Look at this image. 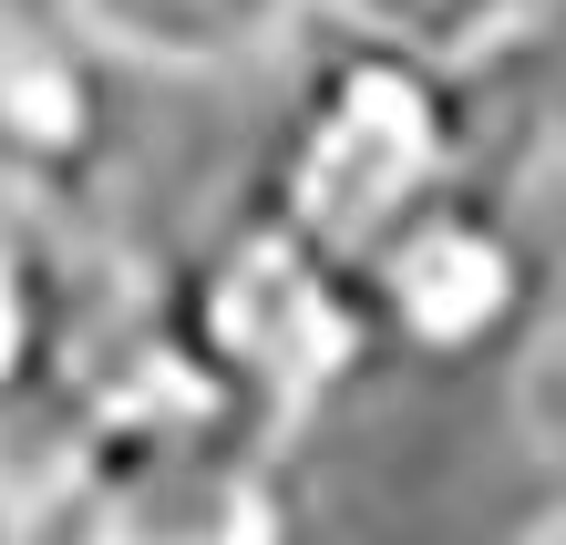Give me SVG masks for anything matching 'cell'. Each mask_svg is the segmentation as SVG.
<instances>
[{"mask_svg":"<svg viewBox=\"0 0 566 545\" xmlns=\"http://www.w3.org/2000/svg\"><path fill=\"white\" fill-rule=\"evenodd\" d=\"M11 525L21 545H319V494L298 442L238 422L135 298L124 350L31 463Z\"/></svg>","mask_w":566,"mask_h":545,"instance_id":"cell-1","label":"cell"},{"mask_svg":"<svg viewBox=\"0 0 566 545\" xmlns=\"http://www.w3.org/2000/svg\"><path fill=\"white\" fill-rule=\"evenodd\" d=\"M145 329L238 422L298 442V453H310V432L340 401L391 381L350 258L310 248L298 227H279L248 196H227L207 217V237H186L176 258L145 268Z\"/></svg>","mask_w":566,"mask_h":545,"instance_id":"cell-2","label":"cell"},{"mask_svg":"<svg viewBox=\"0 0 566 545\" xmlns=\"http://www.w3.org/2000/svg\"><path fill=\"white\" fill-rule=\"evenodd\" d=\"M453 176H484L474 73H443V62H412L391 42L329 31L319 52H298L289 104H279L238 196L269 207L279 227H298L310 248L360 258L402 207H422Z\"/></svg>","mask_w":566,"mask_h":545,"instance_id":"cell-3","label":"cell"},{"mask_svg":"<svg viewBox=\"0 0 566 545\" xmlns=\"http://www.w3.org/2000/svg\"><path fill=\"white\" fill-rule=\"evenodd\" d=\"M371 339L391 381H474L515 370V350L546 329V248L505 207L494 176H453L422 207H402L350 258Z\"/></svg>","mask_w":566,"mask_h":545,"instance_id":"cell-4","label":"cell"},{"mask_svg":"<svg viewBox=\"0 0 566 545\" xmlns=\"http://www.w3.org/2000/svg\"><path fill=\"white\" fill-rule=\"evenodd\" d=\"M145 279L114 268V227L42 217L0 196V504L31 484L73 401L135 329Z\"/></svg>","mask_w":566,"mask_h":545,"instance_id":"cell-5","label":"cell"},{"mask_svg":"<svg viewBox=\"0 0 566 545\" xmlns=\"http://www.w3.org/2000/svg\"><path fill=\"white\" fill-rule=\"evenodd\" d=\"M124 83L135 73L62 0H0V196L114 227L124 165H135Z\"/></svg>","mask_w":566,"mask_h":545,"instance_id":"cell-6","label":"cell"},{"mask_svg":"<svg viewBox=\"0 0 566 545\" xmlns=\"http://www.w3.org/2000/svg\"><path fill=\"white\" fill-rule=\"evenodd\" d=\"M124 73H176V83H227L279 62L310 31V0H62Z\"/></svg>","mask_w":566,"mask_h":545,"instance_id":"cell-7","label":"cell"},{"mask_svg":"<svg viewBox=\"0 0 566 545\" xmlns=\"http://www.w3.org/2000/svg\"><path fill=\"white\" fill-rule=\"evenodd\" d=\"M319 31H360V42H391L412 62H443V73H494L505 52L536 42L546 0H310Z\"/></svg>","mask_w":566,"mask_h":545,"instance_id":"cell-8","label":"cell"},{"mask_svg":"<svg viewBox=\"0 0 566 545\" xmlns=\"http://www.w3.org/2000/svg\"><path fill=\"white\" fill-rule=\"evenodd\" d=\"M515 422L536 442V463L566 473V329H536L515 350Z\"/></svg>","mask_w":566,"mask_h":545,"instance_id":"cell-9","label":"cell"},{"mask_svg":"<svg viewBox=\"0 0 566 545\" xmlns=\"http://www.w3.org/2000/svg\"><path fill=\"white\" fill-rule=\"evenodd\" d=\"M546 134H556V155H566V62L546 73Z\"/></svg>","mask_w":566,"mask_h":545,"instance_id":"cell-10","label":"cell"},{"mask_svg":"<svg viewBox=\"0 0 566 545\" xmlns=\"http://www.w3.org/2000/svg\"><path fill=\"white\" fill-rule=\"evenodd\" d=\"M0 545H21V525H11V504H0Z\"/></svg>","mask_w":566,"mask_h":545,"instance_id":"cell-11","label":"cell"}]
</instances>
